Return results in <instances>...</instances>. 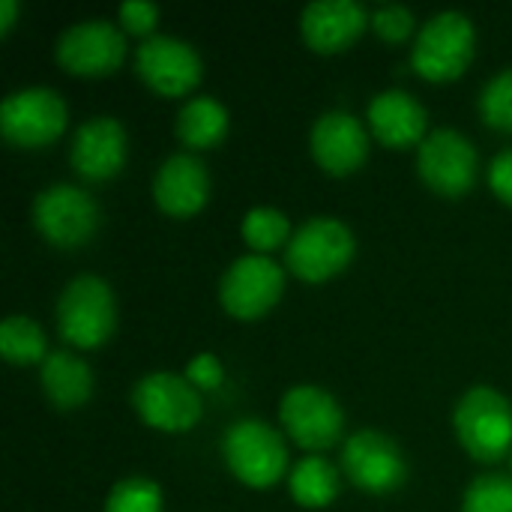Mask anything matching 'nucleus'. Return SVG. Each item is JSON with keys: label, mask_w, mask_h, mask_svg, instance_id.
Here are the masks:
<instances>
[{"label": "nucleus", "mask_w": 512, "mask_h": 512, "mask_svg": "<svg viewBox=\"0 0 512 512\" xmlns=\"http://www.w3.org/2000/svg\"><path fill=\"white\" fill-rule=\"evenodd\" d=\"M354 252L357 243L351 228L339 219L318 216L294 231V237L288 240L285 264L297 279L318 285L339 276L351 264Z\"/></svg>", "instance_id": "39448f33"}, {"label": "nucleus", "mask_w": 512, "mask_h": 512, "mask_svg": "<svg viewBox=\"0 0 512 512\" xmlns=\"http://www.w3.org/2000/svg\"><path fill=\"white\" fill-rule=\"evenodd\" d=\"M228 471L249 489H273L288 474V447L264 420H237L222 438Z\"/></svg>", "instance_id": "20e7f679"}, {"label": "nucleus", "mask_w": 512, "mask_h": 512, "mask_svg": "<svg viewBox=\"0 0 512 512\" xmlns=\"http://www.w3.org/2000/svg\"><path fill=\"white\" fill-rule=\"evenodd\" d=\"M0 132L9 144L39 150L66 132V102L48 87H27L3 99Z\"/></svg>", "instance_id": "0eeeda50"}, {"label": "nucleus", "mask_w": 512, "mask_h": 512, "mask_svg": "<svg viewBox=\"0 0 512 512\" xmlns=\"http://www.w3.org/2000/svg\"><path fill=\"white\" fill-rule=\"evenodd\" d=\"M372 30L384 39V42H405L411 33H414V12L408 6H399V3H387V6H378L375 15H372Z\"/></svg>", "instance_id": "cd10ccee"}, {"label": "nucleus", "mask_w": 512, "mask_h": 512, "mask_svg": "<svg viewBox=\"0 0 512 512\" xmlns=\"http://www.w3.org/2000/svg\"><path fill=\"white\" fill-rule=\"evenodd\" d=\"M0 351L12 366H42L48 357L45 333L36 321L24 315H12L0 324Z\"/></svg>", "instance_id": "5701e85b"}, {"label": "nucleus", "mask_w": 512, "mask_h": 512, "mask_svg": "<svg viewBox=\"0 0 512 512\" xmlns=\"http://www.w3.org/2000/svg\"><path fill=\"white\" fill-rule=\"evenodd\" d=\"M477 30L468 15L462 12H438L429 18L414 42L411 66L420 78L444 84L465 75L474 60Z\"/></svg>", "instance_id": "f03ea898"}, {"label": "nucleus", "mask_w": 512, "mask_h": 512, "mask_svg": "<svg viewBox=\"0 0 512 512\" xmlns=\"http://www.w3.org/2000/svg\"><path fill=\"white\" fill-rule=\"evenodd\" d=\"M417 168L423 183L444 195V198H462L474 189L480 174V156L477 147L456 129H435L426 135L417 153Z\"/></svg>", "instance_id": "1a4fd4ad"}, {"label": "nucleus", "mask_w": 512, "mask_h": 512, "mask_svg": "<svg viewBox=\"0 0 512 512\" xmlns=\"http://www.w3.org/2000/svg\"><path fill=\"white\" fill-rule=\"evenodd\" d=\"M117 303L114 291L99 276H75L57 300V330L60 336L81 348H99L114 336Z\"/></svg>", "instance_id": "7ed1b4c3"}, {"label": "nucleus", "mask_w": 512, "mask_h": 512, "mask_svg": "<svg viewBox=\"0 0 512 512\" xmlns=\"http://www.w3.org/2000/svg\"><path fill=\"white\" fill-rule=\"evenodd\" d=\"M285 291V270L270 261L267 255H246L237 258L219 285V300L231 318L255 321L264 318Z\"/></svg>", "instance_id": "9b49d317"}, {"label": "nucleus", "mask_w": 512, "mask_h": 512, "mask_svg": "<svg viewBox=\"0 0 512 512\" xmlns=\"http://www.w3.org/2000/svg\"><path fill=\"white\" fill-rule=\"evenodd\" d=\"M279 420L288 438L309 453L330 450L342 438V429H345V414L339 402L315 384L291 387L282 396Z\"/></svg>", "instance_id": "9d476101"}, {"label": "nucleus", "mask_w": 512, "mask_h": 512, "mask_svg": "<svg viewBox=\"0 0 512 512\" xmlns=\"http://www.w3.org/2000/svg\"><path fill=\"white\" fill-rule=\"evenodd\" d=\"M369 126L384 147L405 150L429 135L426 108L405 90H384L369 102Z\"/></svg>", "instance_id": "6ab92c4d"}, {"label": "nucleus", "mask_w": 512, "mask_h": 512, "mask_svg": "<svg viewBox=\"0 0 512 512\" xmlns=\"http://www.w3.org/2000/svg\"><path fill=\"white\" fill-rule=\"evenodd\" d=\"M489 186L504 204L512 207V147L495 156V162L489 168Z\"/></svg>", "instance_id": "7c9ffc66"}, {"label": "nucleus", "mask_w": 512, "mask_h": 512, "mask_svg": "<svg viewBox=\"0 0 512 512\" xmlns=\"http://www.w3.org/2000/svg\"><path fill=\"white\" fill-rule=\"evenodd\" d=\"M480 114L483 120L498 129L512 132V69L498 72L480 93Z\"/></svg>", "instance_id": "bb28decb"}, {"label": "nucleus", "mask_w": 512, "mask_h": 512, "mask_svg": "<svg viewBox=\"0 0 512 512\" xmlns=\"http://www.w3.org/2000/svg\"><path fill=\"white\" fill-rule=\"evenodd\" d=\"M138 78L159 96H186L201 81L198 51L174 36H150L135 51Z\"/></svg>", "instance_id": "4468645a"}, {"label": "nucleus", "mask_w": 512, "mask_h": 512, "mask_svg": "<svg viewBox=\"0 0 512 512\" xmlns=\"http://www.w3.org/2000/svg\"><path fill=\"white\" fill-rule=\"evenodd\" d=\"M126 57V36L105 18L72 24L57 42V63L78 78H105Z\"/></svg>", "instance_id": "ddd939ff"}, {"label": "nucleus", "mask_w": 512, "mask_h": 512, "mask_svg": "<svg viewBox=\"0 0 512 512\" xmlns=\"http://www.w3.org/2000/svg\"><path fill=\"white\" fill-rule=\"evenodd\" d=\"M369 21L372 18L357 0H318L303 9L300 30L312 51L339 54L363 36Z\"/></svg>", "instance_id": "a211bd4d"}, {"label": "nucleus", "mask_w": 512, "mask_h": 512, "mask_svg": "<svg viewBox=\"0 0 512 512\" xmlns=\"http://www.w3.org/2000/svg\"><path fill=\"white\" fill-rule=\"evenodd\" d=\"M69 162L84 180H111L126 165V129L114 117L84 120L69 147Z\"/></svg>", "instance_id": "dca6fc26"}, {"label": "nucleus", "mask_w": 512, "mask_h": 512, "mask_svg": "<svg viewBox=\"0 0 512 512\" xmlns=\"http://www.w3.org/2000/svg\"><path fill=\"white\" fill-rule=\"evenodd\" d=\"M120 24L126 33H135V36H147L153 33L156 21H159V6L150 3V0H129L120 6Z\"/></svg>", "instance_id": "c85d7f7f"}, {"label": "nucleus", "mask_w": 512, "mask_h": 512, "mask_svg": "<svg viewBox=\"0 0 512 512\" xmlns=\"http://www.w3.org/2000/svg\"><path fill=\"white\" fill-rule=\"evenodd\" d=\"M510 471H512V453H510Z\"/></svg>", "instance_id": "473e14b6"}, {"label": "nucleus", "mask_w": 512, "mask_h": 512, "mask_svg": "<svg viewBox=\"0 0 512 512\" xmlns=\"http://www.w3.org/2000/svg\"><path fill=\"white\" fill-rule=\"evenodd\" d=\"M462 512H512V477L504 474L477 477L465 492Z\"/></svg>", "instance_id": "a878e982"}, {"label": "nucleus", "mask_w": 512, "mask_h": 512, "mask_svg": "<svg viewBox=\"0 0 512 512\" xmlns=\"http://www.w3.org/2000/svg\"><path fill=\"white\" fill-rule=\"evenodd\" d=\"M102 213L90 192L57 183L36 195L33 201V225L36 231L60 249H78L99 231Z\"/></svg>", "instance_id": "423d86ee"}, {"label": "nucleus", "mask_w": 512, "mask_h": 512, "mask_svg": "<svg viewBox=\"0 0 512 512\" xmlns=\"http://www.w3.org/2000/svg\"><path fill=\"white\" fill-rule=\"evenodd\" d=\"M132 405L150 429L171 435L189 432L204 414L201 390H195L186 375L171 372L144 375L132 390Z\"/></svg>", "instance_id": "6e6552de"}, {"label": "nucleus", "mask_w": 512, "mask_h": 512, "mask_svg": "<svg viewBox=\"0 0 512 512\" xmlns=\"http://www.w3.org/2000/svg\"><path fill=\"white\" fill-rule=\"evenodd\" d=\"M105 512H162V489L147 477H126L111 489Z\"/></svg>", "instance_id": "393cba45"}, {"label": "nucleus", "mask_w": 512, "mask_h": 512, "mask_svg": "<svg viewBox=\"0 0 512 512\" xmlns=\"http://www.w3.org/2000/svg\"><path fill=\"white\" fill-rule=\"evenodd\" d=\"M291 498L306 510H321L339 495V474L324 456H306L291 468L288 477Z\"/></svg>", "instance_id": "4be33fe9"}, {"label": "nucleus", "mask_w": 512, "mask_h": 512, "mask_svg": "<svg viewBox=\"0 0 512 512\" xmlns=\"http://www.w3.org/2000/svg\"><path fill=\"white\" fill-rule=\"evenodd\" d=\"M243 240L249 243V249H255L258 255L279 249L285 240H291V225L288 216L276 207H252L243 219Z\"/></svg>", "instance_id": "b1692460"}, {"label": "nucleus", "mask_w": 512, "mask_h": 512, "mask_svg": "<svg viewBox=\"0 0 512 512\" xmlns=\"http://www.w3.org/2000/svg\"><path fill=\"white\" fill-rule=\"evenodd\" d=\"M177 135L192 150H210L219 147L228 135V111L222 102L210 96L189 99L177 114Z\"/></svg>", "instance_id": "412c9836"}, {"label": "nucleus", "mask_w": 512, "mask_h": 512, "mask_svg": "<svg viewBox=\"0 0 512 512\" xmlns=\"http://www.w3.org/2000/svg\"><path fill=\"white\" fill-rule=\"evenodd\" d=\"M222 378H225V369L219 363L216 354H195L186 366V381L195 387V390H219L222 387Z\"/></svg>", "instance_id": "c756f323"}, {"label": "nucleus", "mask_w": 512, "mask_h": 512, "mask_svg": "<svg viewBox=\"0 0 512 512\" xmlns=\"http://www.w3.org/2000/svg\"><path fill=\"white\" fill-rule=\"evenodd\" d=\"M342 468L348 480L369 495L396 492L408 480V462L402 447L378 429H363L345 441Z\"/></svg>", "instance_id": "f8f14e48"}, {"label": "nucleus", "mask_w": 512, "mask_h": 512, "mask_svg": "<svg viewBox=\"0 0 512 512\" xmlns=\"http://www.w3.org/2000/svg\"><path fill=\"white\" fill-rule=\"evenodd\" d=\"M153 198L156 207L174 219H189L201 213L210 198V174L204 162L192 153L168 156L156 171Z\"/></svg>", "instance_id": "f3484780"}, {"label": "nucleus", "mask_w": 512, "mask_h": 512, "mask_svg": "<svg viewBox=\"0 0 512 512\" xmlns=\"http://www.w3.org/2000/svg\"><path fill=\"white\" fill-rule=\"evenodd\" d=\"M18 18V3L15 0H0V36H6L12 30Z\"/></svg>", "instance_id": "2f4dec72"}, {"label": "nucleus", "mask_w": 512, "mask_h": 512, "mask_svg": "<svg viewBox=\"0 0 512 512\" xmlns=\"http://www.w3.org/2000/svg\"><path fill=\"white\" fill-rule=\"evenodd\" d=\"M453 429L459 444L471 453V459L489 465L501 462L512 453L510 399L492 387L468 390L453 411Z\"/></svg>", "instance_id": "f257e3e1"}, {"label": "nucleus", "mask_w": 512, "mask_h": 512, "mask_svg": "<svg viewBox=\"0 0 512 512\" xmlns=\"http://www.w3.org/2000/svg\"><path fill=\"white\" fill-rule=\"evenodd\" d=\"M312 159L330 177H348L363 168L369 156V138L363 123L348 111H327L315 120L309 135Z\"/></svg>", "instance_id": "2eb2a0df"}, {"label": "nucleus", "mask_w": 512, "mask_h": 512, "mask_svg": "<svg viewBox=\"0 0 512 512\" xmlns=\"http://www.w3.org/2000/svg\"><path fill=\"white\" fill-rule=\"evenodd\" d=\"M39 381H42L45 399L57 411H75V408L87 405L90 396H93V372H90V366L81 357L69 354V351L48 354L45 363L39 366Z\"/></svg>", "instance_id": "aec40b11"}]
</instances>
